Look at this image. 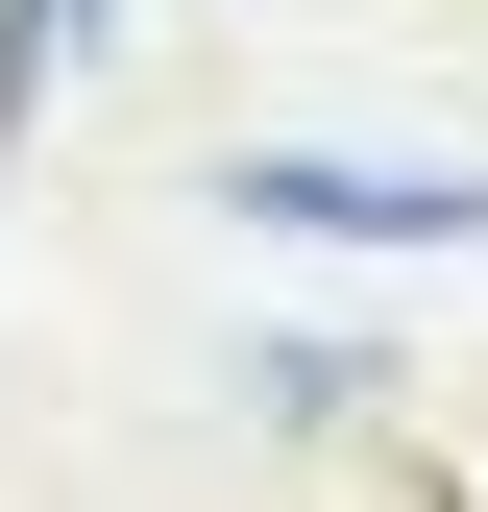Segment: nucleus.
<instances>
[{"label": "nucleus", "instance_id": "1", "mask_svg": "<svg viewBox=\"0 0 488 512\" xmlns=\"http://www.w3.org/2000/svg\"><path fill=\"white\" fill-rule=\"evenodd\" d=\"M220 220H293V244H488V171H415V147H220Z\"/></svg>", "mask_w": 488, "mask_h": 512}, {"label": "nucleus", "instance_id": "2", "mask_svg": "<svg viewBox=\"0 0 488 512\" xmlns=\"http://www.w3.org/2000/svg\"><path fill=\"white\" fill-rule=\"evenodd\" d=\"M244 391H269V415H293V439H342V415H366V391H391V366H366V342H244Z\"/></svg>", "mask_w": 488, "mask_h": 512}, {"label": "nucleus", "instance_id": "3", "mask_svg": "<svg viewBox=\"0 0 488 512\" xmlns=\"http://www.w3.org/2000/svg\"><path fill=\"white\" fill-rule=\"evenodd\" d=\"M122 25V0H0V122H25V74H49V49H98Z\"/></svg>", "mask_w": 488, "mask_h": 512}]
</instances>
